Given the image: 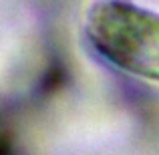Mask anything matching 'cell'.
Segmentation results:
<instances>
[{
    "instance_id": "1",
    "label": "cell",
    "mask_w": 159,
    "mask_h": 155,
    "mask_svg": "<svg viewBox=\"0 0 159 155\" xmlns=\"http://www.w3.org/2000/svg\"><path fill=\"white\" fill-rule=\"evenodd\" d=\"M85 34L115 69L159 83V12L131 0H101L87 12Z\"/></svg>"
}]
</instances>
